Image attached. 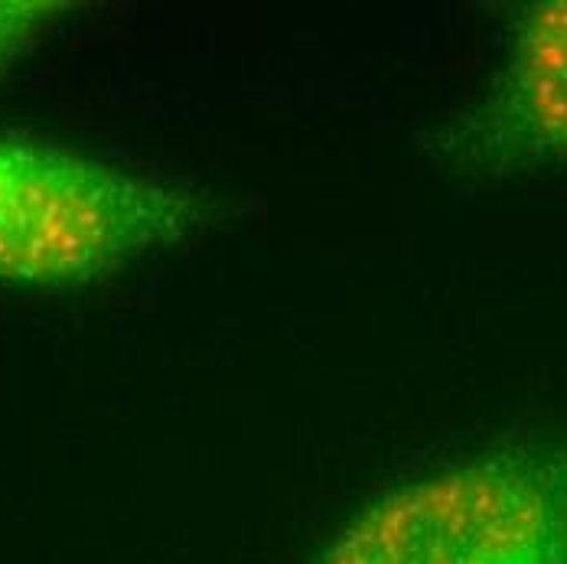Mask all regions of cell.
I'll list each match as a JSON object with an SVG mask.
<instances>
[{
	"mask_svg": "<svg viewBox=\"0 0 567 564\" xmlns=\"http://www.w3.org/2000/svg\"><path fill=\"white\" fill-rule=\"evenodd\" d=\"M206 193L62 144L0 134V284L82 287L186 245Z\"/></svg>",
	"mask_w": 567,
	"mask_h": 564,
	"instance_id": "2",
	"label": "cell"
},
{
	"mask_svg": "<svg viewBox=\"0 0 567 564\" xmlns=\"http://www.w3.org/2000/svg\"><path fill=\"white\" fill-rule=\"evenodd\" d=\"M313 564H567V421L385 486Z\"/></svg>",
	"mask_w": 567,
	"mask_h": 564,
	"instance_id": "1",
	"label": "cell"
},
{
	"mask_svg": "<svg viewBox=\"0 0 567 564\" xmlns=\"http://www.w3.org/2000/svg\"><path fill=\"white\" fill-rule=\"evenodd\" d=\"M69 3L53 0H0V75L23 57L47 27H53Z\"/></svg>",
	"mask_w": 567,
	"mask_h": 564,
	"instance_id": "4",
	"label": "cell"
},
{
	"mask_svg": "<svg viewBox=\"0 0 567 564\" xmlns=\"http://www.w3.org/2000/svg\"><path fill=\"white\" fill-rule=\"evenodd\" d=\"M424 154L470 186L567 167V0L525 3L483 85L427 137Z\"/></svg>",
	"mask_w": 567,
	"mask_h": 564,
	"instance_id": "3",
	"label": "cell"
}]
</instances>
